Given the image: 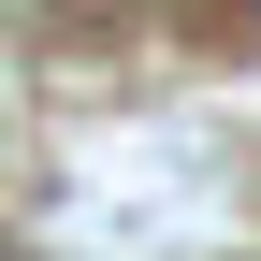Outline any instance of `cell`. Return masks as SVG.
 <instances>
[{
	"instance_id": "obj_1",
	"label": "cell",
	"mask_w": 261,
	"mask_h": 261,
	"mask_svg": "<svg viewBox=\"0 0 261 261\" xmlns=\"http://www.w3.org/2000/svg\"><path fill=\"white\" fill-rule=\"evenodd\" d=\"M247 15H261V0H247Z\"/></svg>"
}]
</instances>
